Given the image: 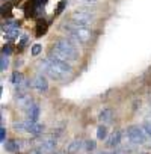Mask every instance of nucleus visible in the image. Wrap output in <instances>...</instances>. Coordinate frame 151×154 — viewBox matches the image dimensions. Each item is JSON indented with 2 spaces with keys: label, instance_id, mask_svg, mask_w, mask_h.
Returning a JSON list of instances; mask_svg holds the SVG:
<instances>
[{
  "label": "nucleus",
  "instance_id": "nucleus-15",
  "mask_svg": "<svg viewBox=\"0 0 151 154\" xmlns=\"http://www.w3.org/2000/svg\"><path fill=\"white\" fill-rule=\"evenodd\" d=\"M20 35V32H18V27H15V26H12V27H6V30H5V36H6V39H14V38H17Z\"/></svg>",
  "mask_w": 151,
  "mask_h": 154
},
{
  "label": "nucleus",
  "instance_id": "nucleus-11",
  "mask_svg": "<svg viewBox=\"0 0 151 154\" xmlns=\"http://www.w3.org/2000/svg\"><path fill=\"white\" fill-rule=\"evenodd\" d=\"M38 148H39L44 154H50V152H53L54 148H56V140H45V142H42Z\"/></svg>",
  "mask_w": 151,
  "mask_h": 154
},
{
  "label": "nucleus",
  "instance_id": "nucleus-9",
  "mask_svg": "<svg viewBox=\"0 0 151 154\" xmlns=\"http://www.w3.org/2000/svg\"><path fill=\"white\" fill-rule=\"evenodd\" d=\"M112 118H113V112H112L110 109H103V110L100 112V115H98V119H100L101 124H109V122H112Z\"/></svg>",
  "mask_w": 151,
  "mask_h": 154
},
{
  "label": "nucleus",
  "instance_id": "nucleus-6",
  "mask_svg": "<svg viewBox=\"0 0 151 154\" xmlns=\"http://www.w3.org/2000/svg\"><path fill=\"white\" fill-rule=\"evenodd\" d=\"M32 86L35 89H38L39 92H45L48 89V82H47V79L42 74H36L33 77V80H32Z\"/></svg>",
  "mask_w": 151,
  "mask_h": 154
},
{
  "label": "nucleus",
  "instance_id": "nucleus-1",
  "mask_svg": "<svg viewBox=\"0 0 151 154\" xmlns=\"http://www.w3.org/2000/svg\"><path fill=\"white\" fill-rule=\"evenodd\" d=\"M41 68H42V72H45L48 77H51L54 80H65L72 74V68L69 63L56 57H50V56L41 62Z\"/></svg>",
  "mask_w": 151,
  "mask_h": 154
},
{
  "label": "nucleus",
  "instance_id": "nucleus-4",
  "mask_svg": "<svg viewBox=\"0 0 151 154\" xmlns=\"http://www.w3.org/2000/svg\"><path fill=\"white\" fill-rule=\"evenodd\" d=\"M71 23L88 27L89 24L94 23V15H91L86 11H76V12L71 14Z\"/></svg>",
  "mask_w": 151,
  "mask_h": 154
},
{
  "label": "nucleus",
  "instance_id": "nucleus-2",
  "mask_svg": "<svg viewBox=\"0 0 151 154\" xmlns=\"http://www.w3.org/2000/svg\"><path fill=\"white\" fill-rule=\"evenodd\" d=\"M76 44L77 42H74L71 38H60L53 44V47L50 48L48 56L65 60V62L76 60L79 57V50H77V47H76Z\"/></svg>",
  "mask_w": 151,
  "mask_h": 154
},
{
  "label": "nucleus",
  "instance_id": "nucleus-17",
  "mask_svg": "<svg viewBox=\"0 0 151 154\" xmlns=\"http://www.w3.org/2000/svg\"><path fill=\"white\" fill-rule=\"evenodd\" d=\"M106 136H107V128H106V125H100V127L97 128V137H98L100 140H103V139H106Z\"/></svg>",
  "mask_w": 151,
  "mask_h": 154
},
{
  "label": "nucleus",
  "instance_id": "nucleus-21",
  "mask_svg": "<svg viewBox=\"0 0 151 154\" xmlns=\"http://www.w3.org/2000/svg\"><path fill=\"white\" fill-rule=\"evenodd\" d=\"M143 130L146 131V134H149V136H151V119L145 121V124H143Z\"/></svg>",
  "mask_w": 151,
  "mask_h": 154
},
{
  "label": "nucleus",
  "instance_id": "nucleus-16",
  "mask_svg": "<svg viewBox=\"0 0 151 154\" xmlns=\"http://www.w3.org/2000/svg\"><path fill=\"white\" fill-rule=\"evenodd\" d=\"M11 80H12V83H14L15 86H18L20 83H23V82H24V77H23V74H21V72L15 71V72L12 74V77H11Z\"/></svg>",
  "mask_w": 151,
  "mask_h": 154
},
{
  "label": "nucleus",
  "instance_id": "nucleus-10",
  "mask_svg": "<svg viewBox=\"0 0 151 154\" xmlns=\"http://www.w3.org/2000/svg\"><path fill=\"white\" fill-rule=\"evenodd\" d=\"M17 103L20 104V107H23V109H29L33 103H32V98L29 97V95H26V94H20L18 97H17Z\"/></svg>",
  "mask_w": 151,
  "mask_h": 154
},
{
  "label": "nucleus",
  "instance_id": "nucleus-26",
  "mask_svg": "<svg viewBox=\"0 0 151 154\" xmlns=\"http://www.w3.org/2000/svg\"><path fill=\"white\" fill-rule=\"evenodd\" d=\"M29 154H44V152H42L39 148H35V149H30V151H29Z\"/></svg>",
  "mask_w": 151,
  "mask_h": 154
},
{
  "label": "nucleus",
  "instance_id": "nucleus-8",
  "mask_svg": "<svg viewBox=\"0 0 151 154\" xmlns=\"http://www.w3.org/2000/svg\"><path fill=\"white\" fill-rule=\"evenodd\" d=\"M82 148H85V142L80 140V139H76V140H72V142L68 145L66 151H68L69 154H74V152H79Z\"/></svg>",
  "mask_w": 151,
  "mask_h": 154
},
{
  "label": "nucleus",
  "instance_id": "nucleus-12",
  "mask_svg": "<svg viewBox=\"0 0 151 154\" xmlns=\"http://www.w3.org/2000/svg\"><path fill=\"white\" fill-rule=\"evenodd\" d=\"M119 142H121V131L116 130V131H113V133L110 134V137L107 139V146L113 148V146L119 145Z\"/></svg>",
  "mask_w": 151,
  "mask_h": 154
},
{
  "label": "nucleus",
  "instance_id": "nucleus-23",
  "mask_svg": "<svg viewBox=\"0 0 151 154\" xmlns=\"http://www.w3.org/2000/svg\"><path fill=\"white\" fill-rule=\"evenodd\" d=\"M2 53H3L5 56H9V54L12 53V48H11V45H5V47L2 48Z\"/></svg>",
  "mask_w": 151,
  "mask_h": 154
},
{
  "label": "nucleus",
  "instance_id": "nucleus-13",
  "mask_svg": "<svg viewBox=\"0 0 151 154\" xmlns=\"http://www.w3.org/2000/svg\"><path fill=\"white\" fill-rule=\"evenodd\" d=\"M35 32H36V36L45 35V32H47V21H45L44 18H39V20L36 21V29H35Z\"/></svg>",
  "mask_w": 151,
  "mask_h": 154
},
{
  "label": "nucleus",
  "instance_id": "nucleus-20",
  "mask_svg": "<svg viewBox=\"0 0 151 154\" xmlns=\"http://www.w3.org/2000/svg\"><path fill=\"white\" fill-rule=\"evenodd\" d=\"M39 53H41V44L32 45V54H33V56H38Z\"/></svg>",
  "mask_w": 151,
  "mask_h": 154
},
{
  "label": "nucleus",
  "instance_id": "nucleus-24",
  "mask_svg": "<svg viewBox=\"0 0 151 154\" xmlns=\"http://www.w3.org/2000/svg\"><path fill=\"white\" fill-rule=\"evenodd\" d=\"M2 14H3V15H9V14H11V6H9V5H8V6L3 5V8H2Z\"/></svg>",
  "mask_w": 151,
  "mask_h": 154
},
{
  "label": "nucleus",
  "instance_id": "nucleus-14",
  "mask_svg": "<svg viewBox=\"0 0 151 154\" xmlns=\"http://www.w3.org/2000/svg\"><path fill=\"white\" fill-rule=\"evenodd\" d=\"M27 116H29V119L36 121V119L39 118V106H38V104H32V106L27 109Z\"/></svg>",
  "mask_w": 151,
  "mask_h": 154
},
{
  "label": "nucleus",
  "instance_id": "nucleus-3",
  "mask_svg": "<svg viewBox=\"0 0 151 154\" xmlns=\"http://www.w3.org/2000/svg\"><path fill=\"white\" fill-rule=\"evenodd\" d=\"M62 29L66 30L68 38H71L74 42L77 44H88L92 38V32L85 27V26H79V24H74V23H65L62 24Z\"/></svg>",
  "mask_w": 151,
  "mask_h": 154
},
{
  "label": "nucleus",
  "instance_id": "nucleus-19",
  "mask_svg": "<svg viewBox=\"0 0 151 154\" xmlns=\"http://www.w3.org/2000/svg\"><path fill=\"white\" fill-rule=\"evenodd\" d=\"M85 149H86V151L95 149V142H94V140H85Z\"/></svg>",
  "mask_w": 151,
  "mask_h": 154
},
{
  "label": "nucleus",
  "instance_id": "nucleus-5",
  "mask_svg": "<svg viewBox=\"0 0 151 154\" xmlns=\"http://www.w3.org/2000/svg\"><path fill=\"white\" fill-rule=\"evenodd\" d=\"M127 137L131 143L134 145H140V143H145L146 140V136H145V131L139 127H130L127 130Z\"/></svg>",
  "mask_w": 151,
  "mask_h": 154
},
{
  "label": "nucleus",
  "instance_id": "nucleus-22",
  "mask_svg": "<svg viewBox=\"0 0 151 154\" xmlns=\"http://www.w3.org/2000/svg\"><path fill=\"white\" fill-rule=\"evenodd\" d=\"M0 140H2V142H6V128H5V127L0 128Z\"/></svg>",
  "mask_w": 151,
  "mask_h": 154
},
{
  "label": "nucleus",
  "instance_id": "nucleus-18",
  "mask_svg": "<svg viewBox=\"0 0 151 154\" xmlns=\"http://www.w3.org/2000/svg\"><path fill=\"white\" fill-rule=\"evenodd\" d=\"M8 56H2V60H0V71H6V68H8Z\"/></svg>",
  "mask_w": 151,
  "mask_h": 154
},
{
  "label": "nucleus",
  "instance_id": "nucleus-25",
  "mask_svg": "<svg viewBox=\"0 0 151 154\" xmlns=\"http://www.w3.org/2000/svg\"><path fill=\"white\" fill-rule=\"evenodd\" d=\"M63 8H65V0H62V2L57 5V11H56V14H60V12L63 11Z\"/></svg>",
  "mask_w": 151,
  "mask_h": 154
},
{
  "label": "nucleus",
  "instance_id": "nucleus-7",
  "mask_svg": "<svg viewBox=\"0 0 151 154\" xmlns=\"http://www.w3.org/2000/svg\"><path fill=\"white\" fill-rule=\"evenodd\" d=\"M26 146V140H6L5 142V148L9 152H18Z\"/></svg>",
  "mask_w": 151,
  "mask_h": 154
}]
</instances>
